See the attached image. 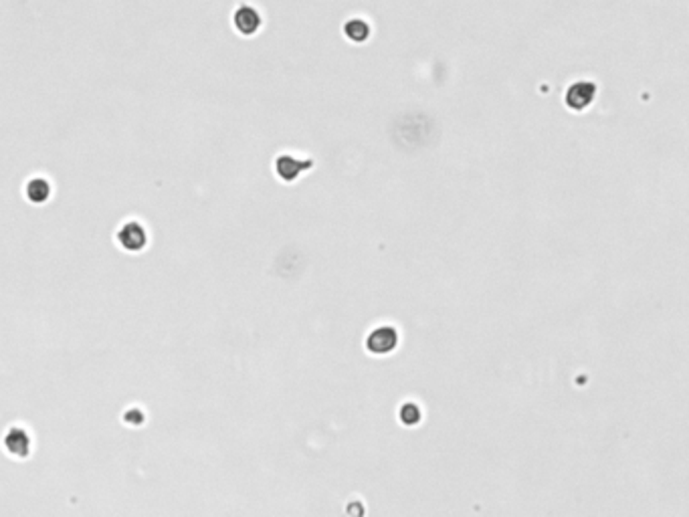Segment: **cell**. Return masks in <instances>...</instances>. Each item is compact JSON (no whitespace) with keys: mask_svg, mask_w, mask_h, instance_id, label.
<instances>
[{"mask_svg":"<svg viewBox=\"0 0 689 517\" xmlns=\"http://www.w3.org/2000/svg\"><path fill=\"white\" fill-rule=\"evenodd\" d=\"M115 241L128 253H142L148 247V230L142 222L128 221L117 228Z\"/></svg>","mask_w":689,"mask_h":517,"instance_id":"1","label":"cell"},{"mask_svg":"<svg viewBox=\"0 0 689 517\" xmlns=\"http://www.w3.org/2000/svg\"><path fill=\"white\" fill-rule=\"evenodd\" d=\"M399 332L393 326H378L366 335V350L372 356H388L399 346Z\"/></svg>","mask_w":689,"mask_h":517,"instance_id":"2","label":"cell"},{"mask_svg":"<svg viewBox=\"0 0 689 517\" xmlns=\"http://www.w3.org/2000/svg\"><path fill=\"white\" fill-rule=\"evenodd\" d=\"M314 168V160H299L291 154H281L275 158V164H273V170L277 174L279 180L283 182H295L303 172H310Z\"/></svg>","mask_w":689,"mask_h":517,"instance_id":"3","label":"cell"},{"mask_svg":"<svg viewBox=\"0 0 689 517\" xmlns=\"http://www.w3.org/2000/svg\"><path fill=\"white\" fill-rule=\"evenodd\" d=\"M233 25L237 29L239 35L243 37H253L255 33L261 29L263 25V19H261V12L255 8L253 4L245 2L241 6H237L235 14H233Z\"/></svg>","mask_w":689,"mask_h":517,"instance_id":"4","label":"cell"},{"mask_svg":"<svg viewBox=\"0 0 689 517\" xmlns=\"http://www.w3.org/2000/svg\"><path fill=\"white\" fill-rule=\"evenodd\" d=\"M4 448L10 457L16 459H27L33 450V439L31 435L21 429V426H12L6 435H4Z\"/></svg>","mask_w":689,"mask_h":517,"instance_id":"5","label":"cell"},{"mask_svg":"<svg viewBox=\"0 0 689 517\" xmlns=\"http://www.w3.org/2000/svg\"><path fill=\"white\" fill-rule=\"evenodd\" d=\"M594 99V85L588 83V81H581V83H574L570 89H568V95H566V104L570 110L581 111L584 108H588Z\"/></svg>","mask_w":689,"mask_h":517,"instance_id":"6","label":"cell"},{"mask_svg":"<svg viewBox=\"0 0 689 517\" xmlns=\"http://www.w3.org/2000/svg\"><path fill=\"white\" fill-rule=\"evenodd\" d=\"M51 192H53L51 182L43 176L31 178L27 182V188H25V194H27L29 202H33V204H45L51 198Z\"/></svg>","mask_w":689,"mask_h":517,"instance_id":"7","label":"cell"},{"mask_svg":"<svg viewBox=\"0 0 689 517\" xmlns=\"http://www.w3.org/2000/svg\"><path fill=\"white\" fill-rule=\"evenodd\" d=\"M344 35L352 43H364L372 35V27L362 16H354V19H348L344 23Z\"/></svg>","mask_w":689,"mask_h":517,"instance_id":"8","label":"cell"},{"mask_svg":"<svg viewBox=\"0 0 689 517\" xmlns=\"http://www.w3.org/2000/svg\"><path fill=\"white\" fill-rule=\"evenodd\" d=\"M399 420L404 426H417L423 420V410L414 402H404L399 408Z\"/></svg>","mask_w":689,"mask_h":517,"instance_id":"9","label":"cell"},{"mask_svg":"<svg viewBox=\"0 0 689 517\" xmlns=\"http://www.w3.org/2000/svg\"><path fill=\"white\" fill-rule=\"evenodd\" d=\"M124 420H126L128 424H132V426H140V424H144V420H145L144 410H142L140 407L130 408V410L124 414Z\"/></svg>","mask_w":689,"mask_h":517,"instance_id":"10","label":"cell"}]
</instances>
